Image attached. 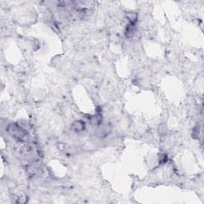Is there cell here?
I'll use <instances>...</instances> for the list:
<instances>
[{
    "instance_id": "obj_3",
    "label": "cell",
    "mask_w": 204,
    "mask_h": 204,
    "mask_svg": "<svg viewBox=\"0 0 204 204\" xmlns=\"http://www.w3.org/2000/svg\"><path fill=\"white\" fill-rule=\"evenodd\" d=\"M85 123L82 122V120H78V121H75L73 123V125H72V129L76 132H78L82 131L83 129H85Z\"/></svg>"
},
{
    "instance_id": "obj_1",
    "label": "cell",
    "mask_w": 204,
    "mask_h": 204,
    "mask_svg": "<svg viewBox=\"0 0 204 204\" xmlns=\"http://www.w3.org/2000/svg\"><path fill=\"white\" fill-rule=\"evenodd\" d=\"M8 131L14 138L18 140H22L24 138L26 137V131L22 127L18 126L16 124L11 125L9 127Z\"/></svg>"
},
{
    "instance_id": "obj_2",
    "label": "cell",
    "mask_w": 204,
    "mask_h": 204,
    "mask_svg": "<svg viewBox=\"0 0 204 204\" xmlns=\"http://www.w3.org/2000/svg\"><path fill=\"white\" fill-rule=\"evenodd\" d=\"M110 132H111V127L109 125H104L101 128H99L97 130V135L101 137H105L110 133Z\"/></svg>"
},
{
    "instance_id": "obj_4",
    "label": "cell",
    "mask_w": 204,
    "mask_h": 204,
    "mask_svg": "<svg viewBox=\"0 0 204 204\" xmlns=\"http://www.w3.org/2000/svg\"><path fill=\"white\" fill-rule=\"evenodd\" d=\"M134 26H135V24L132 23H129L126 27V30H125V35L126 37L129 38V37H131L132 35H133L134 32Z\"/></svg>"
},
{
    "instance_id": "obj_5",
    "label": "cell",
    "mask_w": 204,
    "mask_h": 204,
    "mask_svg": "<svg viewBox=\"0 0 204 204\" xmlns=\"http://www.w3.org/2000/svg\"><path fill=\"white\" fill-rule=\"evenodd\" d=\"M127 17L129 18L130 23L132 24H135V22H136V19H137V15H136L135 13H129L127 15Z\"/></svg>"
}]
</instances>
